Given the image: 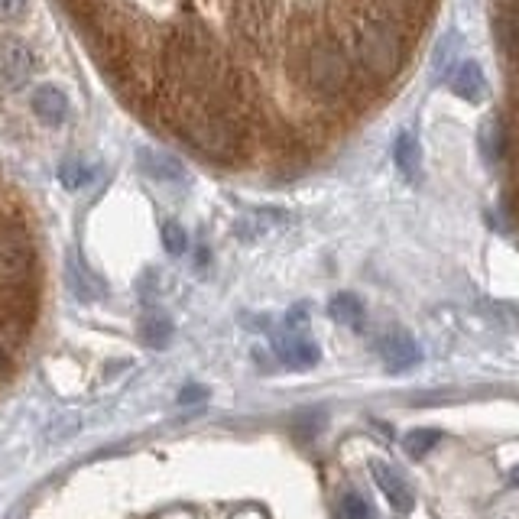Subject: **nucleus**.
Segmentation results:
<instances>
[{
  "label": "nucleus",
  "instance_id": "f257e3e1",
  "mask_svg": "<svg viewBox=\"0 0 519 519\" xmlns=\"http://www.w3.org/2000/svg\"><path fill=\"white\" fill-rule=\"evenodd\" d=\"M43 318V257L26 208L0 185V393L17 380Z\"/></svg>",
  "mask_w": 519,
  "mask_h": 519
},
{
  "label": "nucleus",
  "instance_id": "f03ea898",
  "mask_svg": "<svg viewBox=\"0 0 519 519\" xmlns=\"http://www.w3.org/2000/svg\"><path fill=\"white\" fill-rule=\"evenodd\" d=\"M289 78L299 88H305V95H312L318 104H335L348 95L357 75L348 49H344V39L318 36L292 52Z\"/></svg>",
  "mask_w": 519,
  "mask_h": 519
},
{
  "label": "nucleus",
  "instance_id": "7ed1b4c3",
  "mask_svg": "<svg viewBox=\"0 0 519 519\" xmlns=\"http://www.w3.org/2000/svg\"><path fill=\"white\" fill-rule=\"evenodd\" d=\"M344 49L351 56L354 75H364L370 85L393 82L409 56L406 33L387 17H370L357 23L344 39Z\"/></svg>",
  "mask_w": 519,
  "mask_h": 519
},
{
  "label": "nucleus",
  "instance_id": "20e7f679",
  "mask_svg": "<svg viewBox=\"0 0 519 519\" xmlns=\"http://www.w3.org/2000/svg\"><path fill=\"white\" fill-rule=\"evenodd\" d=\"M36 52L13 36H0V88L17 91L36 75Z\"/></svg>",
  "mask_w": 519,
  "mask_h": 519
},
{
  "label": "nucleus",
  "instance_id": "39448f33",
  "mask_svg": "<svg viewBox=\"0 0 519 519\" xmlns=\"http://www.w3.org/2000/svg\"><path fill=\"white\" fill-rule=\"evenodd\" d=\"M370 474H374L380 494L390 500L393 510L409 513L412 507H416V494H412V487L406 484V477L399 474L393 464H387V461H370Z\"/></svg>",
  "mask_w": 519,
  "mask_h": 519
},
{
  "label": "nucleus",
  "instance_id": "423d86ee",
  "mask_svg": "<svg viewBox=\"0 0 519 519\" xmlns=\"http://www.w3.org/2000/svg\"><path fill=\"white\" fill-rule=\"evenodd\" d=\"M377 351L383 357V364H387V370H393V374H403V370L416 367L422 361V351L419 344L412 341V335H406V331H387V335L380 338Z\"/></svg>",
  "mask_w": 519,
  "mask_h": 519
},
{
  "label": "nucleus",
  "instance_id": "0eeeda50",
  "mask_svg": "<svg viewBox=\"0 0 519 519\" xmlns=\"http://www.w3.org/2000/svg\"><path fill=\"white\" fill-rule=\"evenodd\" d=\"M276 354H279V361H283L286 367H292V370H309V367L318 364V348L309 338L296 335L292 328L286 331V335L276 338Z\"/></svg>",
  "mask_w": 519,
  "mask_h": 519
},
{
  "label": "nucleus",
  "instance_id": "6e6552de",
  "mask_svg": "<svg viewBox=\"0 0 519 519\" xmlns=\"http://www.w3.org/2000/svg\"><path fill=\"white\" fill-rule=\"evenodd\" d=\"M33 111L46 127H62L65 117H69V98L56 85H39L33 91Z\"/></svg>",
  "mask_w": 519,
  "mask_h": 519
},
{
  "label": "nucleus",
  "instance_id": "1a4fd4ad",
  "mask_svg": "<svg viewBox=\"0 0 519 519\" xmlns=\"http://www.w3.org/2000/svg\"><path fill=\"white\" fill-rule=\"evenodd\" d=\"M451 91H455L458 98L471 101V104L481 101V98L487 95V78H484V69H481V65H477L474 59L461 62V65H458V72L451 75Z\"/></svg>",
  "mask_w": 519,
  "mask_h": 519
},
{
  "label": "nucleus",
  "instance_id": "9d476101",
  "mask_svg": "<svg viewBox=\"0 0 519 519\" xmlns=\"http://www.w3.org/2000/svg\"><path fill=\"white\" fill-rule=\"evenodd\" d=\"M494 33L503 56L519 65V4H507L494 17Z\"/></svg>",
  "mask_w": 519,
  "mask_h": 519
},
{
  "label": "nucleus",
  "instance_id": "9b49d317",
  "mask_svg": "<svg viewBox=\"0 0 519 519\" xmlns=\"http://www.w3.org/2000/svg\"><path fill=\"white\" fill-rule=\"evenodd\" d=\"M393 159H396V169L412 182L419 176V163H422V150H419V140L416 133L403 130L393 143Z\"/></svg>",
  "mask_w": 519,
  "mask_h": 519
},
{
  "label": "nucleus",
  "instance_id": "f8f14e48",
  "mask_svg": "<svg viewBox=\"0 0 519 519\" xmlns=\"http://www.w3.org/2000/svg\"><path fill=\"white\" fill-rule=\"evenodd\" d=\"M328 315L335 318L338 325H348V328H357L364 322V305L351 292H338L335 299L328 302Z\"/></svg>",
  "mask_w": 519,
  "mask_h": 519
},
{
  "label": "nucleus",
  "instance_id": "ddd939ff",
  "mask_svg": "<svg viewBox=\"0 0 519 519\" xmlns=\"http://www.w3.org/2000/svg\"><path fill=\"white\" fill-rule=\"evenodd\" d=\"M438 442H442V432L438 429H416V432L406 435L403 448H406V455H412V458H425Z\"/></svg>",
  "mask_w": 519,
  "mask_h": 519
},
{
  "label": "nucleus",
  "instance_id": "4468645a",
  "mask_svg": "<svg viewBox=\"0 0 519 519\" xmlns=\"http://www.w3.org/2000/svg\"><path fill=\"white\" fill-rule=\"evenodd\" d=\"M169 335H172V325L166 322L163 315H150L143 322V338H146V344H153V348H163V344L169 341Z\"/></svg>",
  "mask_w": 519,
  "mask_h": 519
},
{
  "label": "nucleus",
  "instance_id": "2eb2a0df",
  "mask_svg": "<svg viewBox=\"0 0 519 519\" xmlns=\"http://www.w3.org/2000/svg\"><path fill=\"white\" fill-rule=\"evenodd\" d=\"M370 503L361 494H344L338 503V519H370Z\"/></svg>",
  "mask_w": 519,
  "mask_h": 519
},
{
  "label": "nucleus",
  "instance_id": "dca6fc26",
  "mask_svg": "<svg viewBox=\"0 0 519 519\" xmlns=\"http://www.w3.org/2000/svg\"><path fill=\"white\" fill-rule=\"evenodd\" d=\"M59 182L65 185V189H82V185L88 182V169L82 163H75V159H65V163L59 166Z\"/></svg>",
  "mask_w": 519,
  "mask_h": 519
},
{
  "label": "nucleus",
  "instance_id": "f3484780",
  "mask_svg": "<svg viewBox=\"0 0 519 519\" xmlns=\"http://www.w3.org/2000/svg\"><path fill=\"white\" fill-rule=\"evenodd\" d=\"M140 159H143V169L159 172V176H179V169H176V166H169V159L156 156V153H150V150H143Z\"/></svg>",
  "mask_w": 519,
  "mask_h": 519
},
{
  "label": "nucleus",
  "instance_id": "a211bd4d",
  "mask_svg": "<svg viewBox=\"0 0 519 519\" xmlns=\"http://www.w3.org/2000/svg\"><path fill=\"white\" fill-rule=\"evenodd\" d=\"M163 244L169 254H182L185 250V231L179 228V224H166L163 228Z\"/></svg>",
  "mask_w": 519,
  "mask_h": 519
},
{
  "label": "nucleus",
  "instance_id": "6ab92c4d",
  "mask_svg": "<svg viewBox=\"0 0 519 519\" xmlns=\"http://www.w3.org/2000/svg\"><path fill=\"white\" fill-rule=\"evenodd\" d=\"M30 0H0V23H13L26 13Z\"/></svg>",
  "mask_w": 519,
  "mask_h": 519
},
{
  "label": "nucleus",
  "instance_id": "aec40b11",
  "mask_svg": "<svg viewBox=\"0 0 519 519\" xmlns=\"http://www.w3.org/2000/svg\"><path fill=\"white\" fill-rule=\"evenodd\" d=\"M202 399H205V390L202 387H185L182 396H179V403L189 406V403H202Z\"/></svg>",
  "mask_w": 519,
  "mask_h": 519
},
{
  "label": "nucleus",
  "instance_id": "412c9836",
  "mask_svg": "<svg viewBox=\"0 0 519 519\" xmlns=\"http://www.w3.org/2000/svg\"><path fill=\"white\" fill-rule=\"evenodd\" d=\"M510 484H519V468H513V471H510Z\"/></svg>",
  "mask_w": 519,
  "mask_h": 519
}]
</instances>
